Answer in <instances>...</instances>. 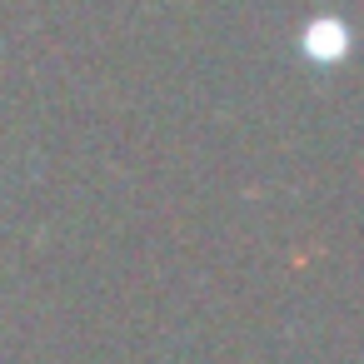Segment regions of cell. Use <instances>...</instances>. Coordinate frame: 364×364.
<instances>
[{"label": "cell", "instance_id": "6da1fadb", "mask_svg": "<svg viewBox=\"0 0 364 364\" xmlns=\"http://www.w3.org/2000/svg\"><path fill=\"white\" fill-rule=\"evenodd\" d=\"M304 50H309L314 60H334V55L344 50V31H339L334 21H314V26H309V41H304Z\"/></svg>", "mask_w": 364, "mask_h": 364}]
</instances>
